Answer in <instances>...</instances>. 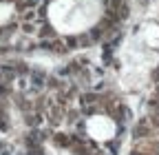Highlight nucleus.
I'll use <instances>...</instances> for the list:
<instances>
[{
  "mask_svg": "<svg viewBox=\"0 0 159 155\" xmlns=\"http://www.w3.org/2000/svg\"><path fill=\"white\" fill-rule=\"evenodd\" d=\"M13 18V5L11 2H0V25H7Z\"/></svg>",
  "mask_w": 159,
  "mask_h": 155,
  "instance_id": "nucleus-3",
  "label": "nucleus"
},
{
  "mask_svg": "<svg viewBox=\"0 0 159 155\" xmlns=\"http://www.w3.org/2000/svg\"><path fill=\"white\" fill-rule=\"evenodd\" d=\"M47 13L57 33H82L102 18V0H53Z\"/></svg>",
  "mask_w": 159,
  "mask_h": 155,
  "instance_id": "nucleus-1",
  "label": "nucleus"
},
{
  "mask_svg": "<svg viewBox=\"0 0 159 155\" xmlns=\"http://www.w3.org/2000/svg\"><path fill=\"white\" fill-rule=\"evenodd\" d=\"M86 133L95 142H108V140L115 138L117 126H115V122L108 118V115H93V118H89V122H86Z\"/></svg>",
  "mask_w": 159,
  "mask_h": 155,
  "instance_id": "nucleus-2",
  "label": "nucleus"
}]
</instances>
